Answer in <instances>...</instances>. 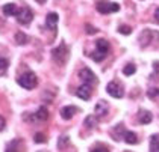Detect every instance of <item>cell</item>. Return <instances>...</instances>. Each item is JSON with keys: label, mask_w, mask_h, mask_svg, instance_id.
I'll return each instance as SVG.
<instances>
[{"label": "cell", "mask_w": 159, "mask_h": 152, "mask_svg": "<svg viewBox=\"0 0 159 152\" xmlns=\"http://www.w3.org/2000/svg\"><path fill=\"white\" fill-rule=\"evenodd\" d=\"M17 82H18V84H20L21 87H25V89H27V91H30V89H34V87L38 84V78H37V75H35L34 72L27 71V72H25L23 75H20V78H18Z\"/></svg>", "instance_id": "obj_1"}, {"label": "cell", "mask_w": 159, "mask_h": 152, "mask_svg": "<svg viewBox=\"0 0 159 152\" xmlns=\"http://www.w3.org/2000/svg\"><path fill=\"white\" fill-rule=\"evenodd\" d=\"M96 53L91 56V57L94 59V62H102L103 59L108 56V51H109V44H108V41H105V39H98L97 42H96Z\"/></svg>", "instance_id": "obj_2"}, {"label": "cell", "mask_w": 159, "mask_h": 152, "mask_svg": "<svg viewBox=\"0 0 159 152\" xmlns=\"http://www.w3.org/2000/svg\"><path fill=\"white\" fill-rule=\"evenodd\" d=\"M68 50H67V47H65V44L62 42L61 45L58 48H55L53 50V59L59 63V65H64L65 62H67V59H68Z\"/></svg>", "instance_id": "obj_3"}, {"label": "cell", "mask_w": 159, "mask_h": 152, "mask_svg": "<svg viewBox=\"0 0 159 152\" xmlns=\"http://www.w3.org/2000/svg\"><path fill=\"white\" fill-rule=\"evenodd\" d=\"M96 8H97V11L100 14H111V12H117L120 9V5L118 3H112V2H105V0H102V2H98L97 5H96Z\"/></svg>", "instance_id": "obj_4"}, {"label": "cell", "mask_w": 159, "mask_h": 152, "mask_svg": "<svg viewBox=\"0 0 159 152\" xmlns=\"http://www.w3.org/2000/svg\"><path fill=\"white\" fill-rule=\"evenodd\" d=\"M106 92H108L111 96H114V98H123V95H124L123 87L115 82H111L109 84L106 86Z\"/></svg>", "instance_id": "obj_5"}, {"label": "cell", "mask_w": 159, "mask_h": 152, "mask_svg": "<svg viewBox=\"0 0 159 152\" xmlns=\"http://www.w3.org/2000/svg\"><path fill=\"white\" fill-rule=\"evenodd\" d=\"M79 77H80L82 82L86 83V84H96V83H97L96 74L91 70H88V68H84V70L80 71V72H79Z\"/></svg>", "instance_id": "obj_6"}, {"label": "cell", "mask_w": 159, "mask_h": 152, "mask_svg": "<svg viewBox=\"0 0 159 152\" xmlns=\"http://www.w3.org/2000/svg\"><path fill=\"white\" fill-rule=\"evenodd\" d=\"M32 18H34V14H32V11H30L27 6H25L21 11L18 12V23L29 24L30 21H32Z\"/></svg>", "instance_id": "obj_7"}, {"label": "cell", "mask_w": 159, "mask_h": 152, "mask_svg": "<svg viewBox=\"0 0 159 152\" xmlns=\"http://www.w3.org/2000/svg\"><path fill=\"white\" fill-rule=\"evenodd\" d=\"M91 84H86V83H84L77 91H76V95L79 96V98H82L84 101H88L89 98H91Z\"/></svg>", "instance_id": "obj_8"}, {"label": "cell", "mask_w": 159, "mask_h": 152, "mask_svg": "<svg viewBox=\"0 0 159 152\" xmlns=\"http://www.w3.org/2000/svg\"><path fill=\"white\" fill-rule=\"evenodd\" d=\"M46 26H47V29H50L52 32H55L56 27H58V14L50 12L49 15L46 17Z\"/></svg>", "instance_id": "obj_9"}, {"label": "cell", "mask_w": 159, "mask_h": 152, "mask_svg": "<svg viewBox=\"0 0 159 152\" xmlns=\"http://www.w3.org/2000/svg\"><path fill=\"white\" fill-rule=\"evenodd\" d=\"M77 112H79L77 107H74V105H67V107H64V108L61 110V116H62V119L68 120V119H71Z\"/></svg>", "instance_id": "obj_10"}, {"label": "cell", "mask_w": 159, "mask_h": 152, "mask_svg": "<svg viewBox=\"0 0 159 152\" xmlns=\"http://www.w3.org/2000/svg\"><path fill=\"white\" fill-rule=\"evenodd\" d=\"M47 117H49V112H47V108H46V107H39L37 113H34L32 120H47Z\"/></svg>", "instance_id": "obj_11"}, {"label": "cell", "mask_w": 159, "mask_h": 152, "mask_svg": "<svg viewBox=\"0 0 159 152\" xmlns=\"http://www.w3.org/2000/svg\"><path fill=\"white\" fill-rule=\"evenodd\" d=\"M108 113V104H106V101H98L97 104H96V116L102 117L105 116Z\"/></svg>", "instance_id": "obj_12"}, {"label": "cell", "mask_w": 159, "mask_h": 152, "mask_svg": "<svg viewBox=\"0 0 159 152\" xmlns=\"http://www.w3.org/2000/svg\"><path fill=\"white\" fill-rule=\"evenodd\" d=\"M152 113L150 112H147V110H141L139 113H138V120L143 124V125H146V124H150L152 122Z\"/></svg>", "instance_id": "obj_13"}, {"label": "cell", "mask_w": 159, "mask_h": 152, "mask_svg": "<svg viewBox=\"0 0 159 152\" xmlns=\"http://www.w3.org/2000/svg\"><path fill=\"white\" fill-rule=\"evenodd\" d=\"M18 8L14 5V3H8V5H5L3 6V14L5 15H8V17H12V15H18Z\"/></svg>", "instance_id": "obj_14"}, {"label": "cell", "mask_w": 159, "mask_h": 152, "mask_svg": "<svg viewBox=\"0 0 159 152\" xmlns=\"http://www.w3.org/2000/svg\"><path fill=\"white\" fill-rule=\"evenodd\" d=\"M124 134H126V131L123 128V125H117L115 128L112 129V137H114V140H120L121 137H124Z\"/></svg>", "instance_id": "obj_15"}, {"label": "cell", "mask_w": 159, "mask_h": 152, "mask_svg": "<svg viewBox=\"0 0 159 152\" xmlns=\"http://www.w3.org/2000/svg\"><path fill=\"white\" fill-rule=\"evenodd\" d=\"M15 42H17L18 45H26V44L29 42V38H27L26 33H23V32H17V33H15Z\"/></svg>", "instance_id": "obj_16"}, {"label": "cell", "mask_w": 159, "mask_h": 152, "mask_svg": "<svg viewBox=\"0 0 159 152\" xmlns=\"http://www.w3.org/2000/svg\"><path fill=\"white\" fill-rule=\"evenodd\" d=\"M124 141L129 143V145H136V143H138V137H136L135 133L126 131V134H124Z\"/></svg>", "instance_id": "obj_17"}, {"label": "cell", "mask_w": 159, "mask_h": 152, "mask_svg": "<svg viewBox=\"0 0 159 152\" xmlns=\"http://www.w3.org/2000/svg\"><path fill=\"white\" fill-rule=\"evenodd\" d=\"M150 151L159 152V134L152 136V139H150Z\"/></svg>", "instance_id": "obj_18"}, {"label": "cell", "mask_w": 159, "mask_h": 152, "mask_svg": "<svg viewBox=\"0 0 159 152\" xmlns=\"http://www.w3.org/2000/svg\"><path fill=\"white\" fill-rule=\"evenodd\" d=\"M96 125H97V117L94 116V115L86 116V119H85V127L86 128H94Z\"/></svg>", "instance_id": "obj_19"}, {"label": "cell", "mask_w": 159, "mask_h": 152, "mask_svg": "<svg viewBox=\"0 0 159 152\" xmlns=\"http://www.w3.org/2000/svg\"><path fill=\"white\" fill-rule=\"evenodd\" d=\"M152 35H153V33H152L150 30H144V32H143V35H141V44H143V47H146L147 44L152 41Z\"/></svg>", "instance_id": "obj_20"}, {"label": "cell", "mask_w": 159, "mask_h": 152, "mask_svg": "<svg viewBox=\"0 0 159 152\" xmlns=\"http://www.w3.org/2000/svg\"><path fill=\"white\" fill-rule=\"evenodd\" d=\"M8 66H9V62L5 57H0V75H3V74L6 72Z\"/></svg>", "instance_id": "obj_21"}, {"label": "cell", "mask_w": 159, "mask_h": 152, "mask_svg": "<svg viewBox=\"0 0 159 152\" xmlns=\"http://www.w3.org/2000/svg\"><path fill=\"white\" fill-rule=\"evenodd\" d=\"M68 143H70V139H68L67 136H62L61 139L58 140V148H59V149H65V146H67Z\"/></svg>", "instance_id": "obj_22"}, {"label": "cell", "mask_w": 159, "mask_h": 152, "mask_svg": "<svg viewBox=\"0 0 159 152\" xmlns=\"http://www.w3.org/2000/svg\"><path fill=\"white\" fill-rule=\"evenodd\" d=\"M135 71H136V68H135V65H126L124 66V70H123V74L124 75H132V74H135Z\"/></svg>", "instance_id": "obj_23"}, {"label": "cell", "mask_w": 159, "mask_h": 152, "mask_svg": "<svg viewBox=\"0 0 159 152\" xmlns=\"http://www.w3.org/2000/svg\"><path fill=\"white\" fill-rule=\"evenodd\" d=\"M118 32L123 33V35H130V33H132V29H130L129 26H124V24H123V26L118 27Z\"/></svg>", "instance_id": "obj_24"}, {"label": "cell", "mask_w": 159, "mask_h": 152, "mask_svg": "<svg viewBox=\"0 0 159 152\" xmlns=\"http://www.w3.org/2000/svg\"><path fill=\"white\" fill-rule=\"evenodd\" d=\"M34 140L37 141V143H44V141H46V137H44V134L38 133L37 136H35V139H34Z\"/></svg>", "instance_id": "obj_25"}, {"label": "cell", "mask_w": 159, "mask_h": 152, "mask_svg": "<svg viewBox=\"0 0 159 152\" xmlns=\"http://www.w3.org/2000/svg\"><path fill=\"white\" fill-rule=\"evenodd\" d=\"M86 33L88 35H93V33H97V29L96 27H93V26H89V24H86Z\"/></svg>", "instance_id": "obj_26"}, {"label": "cell", "mask_w": 159, "mask_h": 152, "mask_svg": "<svg viewBox=\"0 0 159 152\" xmlns=\"http://www.w3.org/2000/svg\"><path fill=\"white\" fill-rule=\"evenodd\" d=\"M5 125H6V122H5V119L0 116V131H3L5 129Z\"/></svg>", "instance_id": "obj_27"}, {"label": "cell", "mask_w": 159, "mask_h": 152, "mask_svg": "<svg viewBox=\"0 0 159 152\" xmlns=\"http://www.w3.org/2000/svg\"><path fill=\"white\" fill-rule=\"evenodd\" d=\"M155 20H156V23L159 24V8L155 11Z\"/></svg>", "instance_id": "obj_28"}, {"label": "cell", "mask_w": 159, "mask_h": 152, "mask_svg": "<svg viewBox=\"0 0 159 152\" xmlns=\"http://www.w3.org/2000/svg\"><path fill=\"white\" fill-rule=\"evenodd\" d=\"M38 3H44V2H46V0H37Z\"/></svg>", "instance_id": "obj_29"}]
</instances>
